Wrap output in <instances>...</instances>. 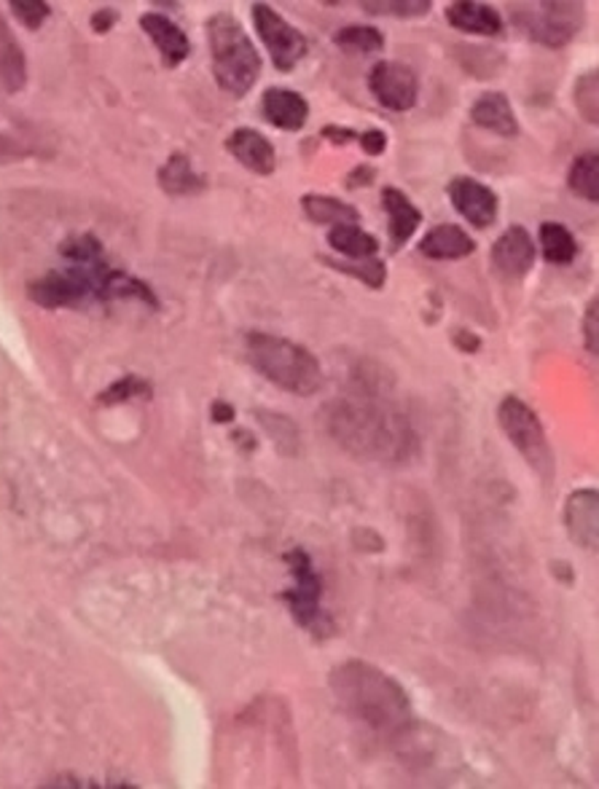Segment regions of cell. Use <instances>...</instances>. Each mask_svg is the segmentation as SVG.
Returning a JSON list of instances; mask_svg holds the SVG:
<instances>
[{
	"label": "cell",
	"instance_id": "1",
	"mask_svg": "<svg viewBox=\"0 0 599 789\" xmlns=\"http://www.w3.org/2000/svg\"><path fill=\"white\" fill-rule=\"evenodd\" d=\"M325 427L344 452L371 463H403L417 452L409 419L390 403L366 394L334 400L325 409Z\"/></svg>",
	"mask_w": 599,
	"mask_h": 789
},
{
	"label": "cell",
	"instance_id": "2",
	"mask_svg": "<svg viewBox=\"0 0 599 789\" xmlns=\"http://www.w3.org/2000/svg\"><path fill=\"white\" fill-rule=\"evenodd\" d=\"M331 690L339 707L379 736H401L414 722L409 693L382 669L366 660H344L331 671Z\"/></svg>",
	"mask_w": 599,
	"mask_h": 789
},
{
	"label": "cell",
	"instance_id": "3",
	"mask_svg": "<svg viewBox=\"0 0 599 789\" xmlns=\"http://www.w3.org/2000/svg\"><path fill=\"white\" fill-rule=\"evenodd\" d=\"M245 352L251 366L290 394H314L323 385V368L310 349L275 333H247Z\"/></svg>",
	"mask_w": 599,
	"mask_h": 789
},
{
	"label": "cell",
	"instance_id": "4",
	"mask_svg": "<svg viewBox=\"0 0 599 789\" xmlns=\"http://www.w3.org/2000/svg\"><path fill=\"white\" fill-rule=\"evenodd\" d=\"M208 44L218 87L234 97H245L262 76V57L251 35L229 11H218L208 20Z\"/></svg>",
	"mask_w": 599,
	"mask_h": 789
},
{
	"label": "cell",
	"instance_id": "5",
	"mask_svg": "<svg viewBox=\"0 0 599 789\" xmlns=\"http://www.w3.org/2000/svg\"><path fill=\"white\" fill-rule=\"evenodd\" d=\"M498 424L506 433L508 443L528 459V465L532 470H537V476H554V454L552 446H548L546 430H543V422L522 398L506 394V398L500 400Z\"/></svg>",
	"mask_w": 599,
	"mask_h": 789
},
{
	"label": "cell",
	"instance_id": "6",
	"mask_svg": "<svg viewBox=\"0 0 599 789\" xmlns=\"http://www.w3.org/2000/svg\"><path fill=\"white\" fill-rule=\"evenodd\" d=\"M513 24L535 44L548 48H562L570 44L584 27V5L580 3H519L511 5Z\"/></svg>",
	"mask_w": 599,
	"mask_h": 789
},
{
	"label": "cell",
	"instance_id": "7",
	"mask_svg": "<svg viewBox=\"0 0 599 789\" xmlns=\"http://www.w3.org/2000/svg\"><path fill=\"white\" fill-rule=\"evenodd\" d=\"M253 24H256L264 48L269 52L271 65L280 73L293 70L310 52L301 30H296L286 16L277 14L269 3H253Z\"/></svg>",
	"mask_w": 599,
	"mask_h": 789
},
{
	"label": "cell",
	"instance_id": "8",
	"mask_svg": "<svg viewBox=\"0 0 599 789\" xmlns=\"http://www.w3.org/2000/svg\"><path fill=\"white\" fill-rule=\"evenodd\" d=\"M293 586L282 591V602L288 604L290 615L299 626L314 629L320 621V599H323V580L314 573V564L307 551L293 548L286 556Z\"/></svg>",
	"mask_w": 599,
	"mask_h": 789
},
{
	"label": "cell",
	"instance_id": "9",
	"mask_svg": "<svg viewBox=\"0 0 599 789\" xmlns=\"http://www.w3.org/2000/svg\"><path fill=\"white\" fill-rule=\"evenodd\" d=\"M368 89L377 97V102L387 111L407 113L420 100V81L409 65L396 63V59H382L368 73Z\"/></svg>",
	"mask_w": 599,
	"mask_h": 789
},
{
	"label": "cell",
	"instance_id": "10",
	"mask_svg": "<svg viewBox=\"0 0 599 789\" xmlns=\"http://www.w3.org/2000/svg\"><path fill=\"white\" fill-rule=\"evenodd\" d=\"M535 258L537 247L524 226L506 229L492 245V251H489L492 271L503 279V282H522L532 271V266H535Z\"/></svg>",
	"mask_w": 599,
	"mask_h": 789
},
{
	"label": "cell",
	"instance_id": "11",
	"mask_svg": "<svg viewBox=\"0 0 599 789\" xmlns=\"http://www.w3.org/2000/svg\"><path fill=\"white\" fill-rule=\"evenodd\" d=\"M446 197H450L452 208H455L465 221L474 223L476 229H489L498 221V193L489 186H484L481 180L468 178V175H457V178H452L450 186H446Z\"/></svg>",
	"mask_w": 599,
	"mask_h": 789
},
{
	"label": "cell",
	"instance_id": "12",
	"mask_svg": "<svg viewBox=\"0 0 599 789\" xmlns=\"http://www.w3.org/2000/svg\"><path fill=\"white\" fill-rule=\"evenodd\" d=\"M567 537L578 548L595 551L599 543V494L597 489H578L565 502Z\"/></svg>",
	"mask_w": 599,
	"mask_h": 789
},
{
	"label": "cell",
	"instance_id": "13",
	"mask_svg": "<svg viewBox=\"0 0 599 789\" xmlns=\"http://www.w3.org/2000/svg\"><path fill=\"white\" fill-rule=\"evenodd\" d=\"M262 113L271 126L286 132H301L310 121V102L304 95L293 92V89L269 87L262 97Z\"/></svg>",
	"mask_w": 599,
	"mask_h": 789
},
{
	"label": "cell",
	"instance_id": "14",
	"mask_svg": "<svg viewBox=\"0 0 599 789\" xmlns=\"http://www.w3.org/2000/svg\"><path fill=\"white\" fill-rule=\"evenodd\" d=\"M226 151L242 164V167L251 169V173L256 175H271L277 167L275 145H271L262 132L251 130V126L234 130L232 135L226 137Z\"/></svg>",
	"mask_w": 599,
	"mask_h": 789
},
{
	"label": "cell",
	"instance_id": "15",
	"mask_svg": "<svg viewBox=\"0 0 599 789\" xmlns=\"http://www.w3.org/2000/svg\"><path fill=\"white\" fill-rule=\"evenodd\" d=\"M446 22L459 33L468 35H500L503 33V16L495 5L479 3V0H457L444 9Z\"/></svg>",
	"mask_w": 599,
	"mask_h": 789
},
{
	"label": "cell",
	"instance_id": "16",
	"mask_svg": "<svg viewBox=\"0 0 599 789\" xmlns=\"http://www.w3.org/2000/svg\"><path fill=\"white\" fill-rule=\"evenodd\" d=\"M141 27L145 30V35L154 41V46L159 48L167 68H175V65H180L184 59H189L191 54L189 35H186L173 20H167L165 14H143Z\"/></svg>",
	"mask_w": 599,
	"mask_h": 789
},
{
	"label": "cell",
	"instance_id": "17",
	"mask_svg": "<svg viewBox=\"0 0 599 789\" xmlns=\"http://www.w3.org/2000/svg\"><path fill=\"white\" fill-rule=\"evenodd\" d=\"M470 119L476 126L492 132L498 137H517L519 121L513 113L511 100L503 92H484L479 100L470 105Z\"/></svg>",
	"mask_w": 599,
	"mask_h": 789
},
{
	"label": "cell",
	"instance_id": "18",
	"mask_svg": "<svg viewBox=\"0 0 599 789\" xmlns=\"http://www.w3.org/2000/svg\"><path fill=\"white\" fill-rule=\"evenodd\" d=\"M476 242L465 229L455 226V223H441L422 236L420 253L433 260H459L474 256Z\"/></svg>",
	"mask_w": 599,
	"mask_h": 789
},
{
	"label": "cell",
	"instance_id": "19",
	"mask_svg": "<svg viewBox=\"0 0 599 789\" xmlns=\"http://www.w3.org/2000/svg\"><path fill=\"white\" fill-rule=\"evenodd\" d=\"M382 208L390 221V242L392 247L407 245L411 236L417 234L422 223V212L414 208V202L401 191V188H385L382 191Z\"/></svg>",
	"mask_w": 599,
	"mask_h": 789
},
{
	"label": "cell",
	"instance_id": "20",
	"mask_svg": "<svg viewBox=\"0 0 599 789\" xmlns=\"http://www.w3.org/2000/svg\"><path fill=\"white\" fill-rule=\"evenodd\" d=\"M0 84L9 95L22 92L27 84V59L3 16H0Z\"/></svg>",
	"mask_w": 599,
	"mask_h": 789
},
{
	"label": "cell",
	"instance_id": "21",
	"mask_svg": "<svg viewBox=\"0 0 599 789\" xmlns=\"http://www.w3.org/2000/svg\"><path fill=\"white\" fill-rule=\"evenodd\" d=\"M159 186L169 197H193L204 188V178L186 154H173L159 169Z\"/></svg>",
	"mask_w": 599,
	"mask_h": 789
},
{
	"label": "cell",
	"instance_id": "22",
	"mask_svg": "<svg viewBox=\"0 0 599 789\" xmlns=\"http://www.w3.org/2000/svg\"><path fill=\"white\" fill-rule=\"evenodd\" d=\"M329 245L334 247L339 256H344L347 260L374 258L379 253L377 236L363 232L358 223H342V226H331Z\"/></svg>",
	"mask_w": 599,
	"mask_h": 789
},
{
	"label": "cell",
	"instance_id": "23",
	"mask_svg": "<svg viewBox=\"0 0 599 789\" xmlns=\"http://www.w3.org/2000/svg\"><path fill=\"white\" fill-rule=\"evenodd\" d=\"M304 215L310 218L318 226H342V223H358V210L353 204L342 202L336 197H325V193H307L301 199Z\"/></svg>",
	"mask_w": 599,
	"mask_h": 789
},
{
	"label": "cell",
	"instance_id": "24",
	"mask_svg": "<svg viewBox=\"0 0 599 789\" xmlns=\"http://www.w3.org/2000/svg\"><path fill=\"white\" fill-rule=\"evenodd\" d=\"M541 253L548 264L567 266L578 258V242L567 226L556 221H546L541 226Z\"/></svg>",
	"mask_w": 599,
	"mask_h": 789
},
{
	"label": "cell",
	"instance_id": "25",
	"mask_svg": "<svg viewBox=\"0 0 599 789\" xmlns=\"http://www.w3.org/2000/svg\"><path fill=\"white\" fill-rule=\"evenodd\" d=\"M567 186L584 202L597 204L599 202V156L597 151L589 154H578L573 162L570 173H567Z\"/></svg>",
	"mask_w": 599,
	"mask_h": 789
},
{
	"label": "cell",
	"instance_id": "26",
	"mask_svg": "<svg viewBox=\"0 0 599 789\" xmlns=\"http://www.w3.org/2000/svg\"><path fill=\"white\" fill-rule=\"evenodd\" d=\"M334 44L342 52L353 54H377L385 48V35L371 24H347L334 35Z\"/></svg>",
	"mask_w": 599,
	"mask_h": 789
},
{
	"label": "cell",
	"instance_id": "27",
	"mask_svg": "<svg viewBox=\"0 0 599 789\" xmlns=\"http://www.w3.org/2000/svg\"><path fill=\"white\" fill-rule=\"evenodd\" d=\"M325 264L334 266L336 271H344V275L355 277L358 282H363L366 288H371V290H379L387 282V266L379 258H363V260L325 258Z\"/></svg>",
	"mask_w": 599,
	"mask_h": 789
},
{
	"label": "cell",
	"instance_id": "28",
	"mask_svg": "<svg viewBox=\"0 0 599 789\" xmlns=\"http://www.w3.org/2000/svg\"><path fill=\"white\" fill-rule=\"evenodd\" d=\"M363 11L374 16H401V20H414L425 16L433 9L431 0H363Z\"/></svg>",
	"mask_w": 599,
	"mask_h": 789
},
{
	"label": "cell",
	"instance_id": "29",
	"mask_svg": "<svg viewBox=\"0 0 599 789\" xmlns=\"http://www.w3.org/2000/svg\"><path fill=\"white\" fill-rule=\"evenodd\" d=\"M573 100H576V108L580 119L586 124L595 126L599 121V76L597 70L584 73V76L576 81V89H573Z\"/></svg>",
	"mask_w": 599,
	"mask_h": 789
},
{
	"label": "cell",
	"instance_id": "30",
	"mask_svg": "<svg viewBox=\"0 0 599 789\" xmlns=\"http://www.w3.org/2000/svg\"><path fill=\"white\" fill-rule=\"evenodd\" d=\"M151 394V385L141 376H121L119 381H113L108 390L100 392V403L102 405H119L126 403V400H135V398H148Z\"/></svg>",
	"mask_w": 599,
	"mask_h": 789
},
{
	"label": "cell",
	"instance_id": "31",
	"mask_svg": "<svg viewBox=\"0 0 599 789\" xmlns=\"http://www.w3.org/2000/svg\"><path fill=\"white\" fill-rule=\"evenodd\" d=\"M59 253H63L70 264H95V260H102V245L92 234L70 236L68 242H63Z\"/></svg>",
	"mask_w": 599,
	"mask_h": 789
},
{
	"label": "cell",
	"instance_id": "32",
	"mask_svg": "<svg viewBox=\"0 0 599 789\" xmlns=\"http://www.w3.org/2000/svg\"><path fill=\"white\" fill-rule=\"evenodd\" d=\"M11 11L27 30H38L52 14V5L44 0H11Z\"/></svg>",
	"mask_w": 599,
	"mask_h": 789
},
{
	"label": "cell",
	"instance_id": "33",
	"mask_svg": "<svg viewBox=\"0 0 599 789\" xmlns=\"http://www.w3.org/2000/svg\"><path fill=\"white\" fill-rule=\"evenodd\" d=\"M580 333H584V342H586V349L591 352V355H597L599 352V312H597V299L589 301V307H586V314L584 320H580Z\"/></svg>",
	"mask_w": 599,
	"mask_h": 789
},
{
	"label": "cell",
	"instance_id": "34",
	"mask_svg": "<svg viewBox=\"0 0 599 789\" xmlns=\"http://www.w3.org/2000/svg\"><path fill=\"white\" fill-rule=\"evenodd\" d=\"M360 148L366 151L368 156H382L387 151V135L382 130H366L358 135Z\"/></svg>",
	"mask_w": 599,
	"mask_h": 789
},
{
	"label": "cell",
	"instance_id": "35",
	"mask_svg": "<svg viewBox=\"0 0 599 789\" xmlns=\"http://www.w3.org/2000/svg\"><path fill=\"white\" fill-rule=\"evenodd\" d=\"M320 137L331 140V143H336V145H347V143H353V140H358V132H353L350 126L331 124V126H325L323 132H320Z\"/></svg>",
	"mask_w": 599,
	"mask_h": 789
},
{
	"label": "cell",
	"instance_id": "36",
	"mask_svg": "<svg viewBox=\"0 0 599 789\" xmlns=\"http://www.w3.org/2000/svg\"><path fill=\"white\" fill-rule=\"evenodd\" d=\"M374 167H366V164H360V167H355L353 173L347 175V186L350 188H363V186H371L374 184Z\"/></svg>",
	"mask_w": 599,
	"mask_h": 789
},
{
	"label": "cell",
	"instance_id": "37",
	"mask_svg": "<svg viewBox=\"0 0 599 789\" xmlns=\"http://www.w3.org/2000/svg\"><path fill=\"white\" fill-rule=\"evenodd\" d=\"M113 22H117V11L111 9H100L92 14V27L97 33H108V30L113 27Z\"/></svg>",
	"mask_w": 599,
	"mask_h": 789
},
{
	"label": "cell",
	"instance_id": "38",
	"mask_svg": "<svg viewBox=\"0 0 599 789\" xmlns=\"http://www.w3.org/2000/svg\"><path fill=\"white\" fill-rule=\"evenodd\" d=\"M455 342H457V347L465 352V355H474V352L481 347L479 336H470V333H468V331H457Z\"/></svg>",
	"mask_w": 599,
	"mask_h": 789
},
{
	"label": "cell",
	"instance_id": "39",
	"mask_svg": "<svg viewBox=\"0 0 599 789\" xmlns=\"http://www.w3.org/2000/svg\"><path fill=\"white\" fill-rule=\"evenodd\" d=\"M234 416V409L229 403H223V400H218V403L213 405V419L215 422H232Z\"/></svg>",
	"mask_w": 599,
	"mask_h": 789
}]
</instances>
